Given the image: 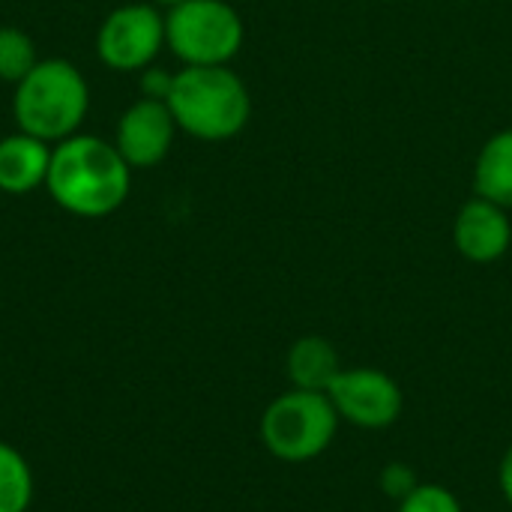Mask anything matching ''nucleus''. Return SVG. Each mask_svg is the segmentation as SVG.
Returning a JSON list of instances; mask_svg holds the SVG:
<instances>
[{
    "instance_id": "nucleus-17",
    "label": "nucleus",
    "mask_w": 512,
    "mask_h": 512,
    "mask_svg": "<svg viewBox=\"0 0 512 512\" xmlns=\"http://www.w3.org/2000/svg\"><path fill=\"white\" fill-rule=\"evenodd\" d=\"M171 81H174V75H165L162 69H144V75H141V93L147 96V99H168V90H171Z\"/></svg>"
},
{
    "instance_id": "nucleus-9",
    "label": "nucleus",
    "mask_w": 512,
    "mask_h": 512,
    "mask_svg": "<svg viewBox=\"0 0 512 512\" xmlns=\"http://www.w3.org/2000/svg\"><path fill=\"white\" fill-rule=\"evenodd\" d=\"M456 252L471 264H495L510 252L512 222L507 207L492 204L480 195L465 201L453 219Z\"/></svg>"
},
{
    "instance_id": "nucleus-11",
    "label": "nucleus",
    "mask_w": 512,
    "mask_h": 512,
    "mask_svg": "<svg viewBox=\"0 0 512 512\" xmlns=\"http://www.w3.org/2000/svg\"><path fill=\"white\" fill-rule=\"evenodd\" d=\"M342 369L345 366L339 360L336 345L330 339H324V336H303V339H297L288 348V357H285L288 381L297 390L327 393Z\"/></svg>"
},
{
    "instance_id": "nucleus-2",
    "label": "nucleus",
    "mask_w": 512,
    "mask_h": 512,
    "mask_svg": "<svg viewBox=\"0 0 512 512\" xmlns=\"http://www.w3.org/2000/svg\"><path fill=\"white\" fill-rule=\"evenodd\" d=\"M165 105L177 129L201 141H228L252 117L249 87L228 66H183L174 72Z\"/></svg>"
},
{
    "instance_id": "nucleus-6",
    "label": "nucleus",
    "mask_w": 512,
    "mask_h": 512,
    "mask_svg": "<svg viewBox=\"0 0 512 512\" xmlns=\"http://www.w3.org/2000/svg\"><path fill=\"white\" fill-rule=\"evenodd\" d=\"M162 48L165 15L153 3L117 6L96 33V54L114 72H144Z\"/></svg>"
},
{
    "instance_id": "nucleus-13",
    "label": "nucleus",
    "mask_w": 512,
    "mask_h": 512,
    "mask_svg": "<svg viewBox=\"0 0 512 512\" xmlns=\"http://www.w3.org/2000/svg\"><path fill=\"white\" fill-rule=\"evenodd\" d=\"M33 501V471L27 459L0 441V512H27Z\"/></svg>"
},
{
    "instance_id": "nucleus-4",
    "label": "nucleus",
    "mask_w": 512,
    "mask_h": 512,
    "mask_svg": "<svg viewBox=\"0 0 512 512\" xmlns=\"http://www.w3.org/2000/svg\"><path fill=\"white\" fill-rule=\"evenodd\" d=\"M339 411L327 393L297 390L276 396L261 414V441L279 462H312L330 450L339 432Z\"/></svg>"
},
{
    "instance_id": "nucleus-15",
    "label": "nucleus",
    "mask_w": 512,
    "mask_h": 512,
    "mask_svg": "<svg viewBox=\"0 0 512 512\" xmlns=\"http://www.w3.org/2000/svg\"><path fill=\"white\" fill-rule=\"evenodd\" d=\"M399 512H465L462 501L438 483H420L405 501H399Z\"/></svg>"
},
{
    "instance_id": "nucleus-18",
    "label": "nucleus",
    "mask_w": 512,
    "mask_h": 512,
    "mask_svg": "<svg viewBox=\"0 0 512 512\" xmlns=\"http://www.w3.org/2000/svg\"><path fill=\"white\" fill-rule=\"evenodd\" d=\"M498 486H501L504 501L512 507V447L504 453V459H501V468H498Z\"/></svg>"
},
{
    "instance_id": "nucleus-5",
    "label": "nucleus",
    "mask_w": 512,
    "mask_h": 512,
    "mask_svg": "<svg viewBox=\"0 0 512 512\" xmlns=\"http://www.w3.org/2000/svg\"><path fill=\"white\" fill-rule=\"evenodd\" d=\"M243 36V18L225 0H183L165 15V45L183 66H228Z\"/></svg>"
},
{
    "instance_id": "nucleus-7",
    "label": "nucleus",
    "mask_w": 512,
    "mask_h": 512,
    "mask_svg": "<svg viewBox=\"0 0 512 512\" xmlns=\"http://www.w3.org/2000/svg\"><path fill=\"white\" fill-rule=\"evenodd\" d=\"M327 396L345 423L366 432L390 429L402 417L405 405L402 387L393 381V375L369 366L342 369L339 378L330 384Z\"/></svg>"
},
{
    "instance_id": "nucleus-10",
    "label": "nucleus",
    "mask_w": 512,
    "mask_h": 512,
    "mask_svg": "<svg viewBox=\"0 0 512 512\" xmlns=\"http://www.w3.org/2000/svg\"><path fill=\"white\" fill-rule=\"evenodd\" d=\"M51 165V144L27 132H12L0 138V192L27 195L45 186Z\"/></svg>"
},
{
    "instance_id": "nucleus-3",
    "label": "nucleus",
    "mask_w": 512,
    "mask_h": 512,
    "mask_svg": "<svg viewBox=\"0 0 512 512\" xmlns=\"http://www.w3.org/2000/svg\"><path fill=\"white\" fill-rule=\"evenodd\" d=\"M90 108V90L81 69L69 60H39L18 84L12 96L15 126L51 147L78 135Z\"/></svg>"
},
{
    "instance_id": "nucleus-16",
    "label": "nucleus",
    "mask_w": 512,
    "mask_h": 512,
    "mask_svg": "<svg viewBox=\"0 0 512 512\" xmlns=\"http://www.w3.org/2000/svg\"><path fill=\"white\" fill-rule=\"evenodd\" d=\"M378 486H381V492H384L390 501H405V498L420 486V480H417V474H414L411 465H405V462H390V465H384V471H381V477H378Z\"/></svg>"
},
{
    "instance_id": "nucleus-14",
    "label": "nucleus",
    "mask_w": 512,
    "mask_h": 512,
    "mask_svg": "<svg viewBox=\"0 0 512 512\" xmlns=\"http://www.w3.org/2000/svg\"><path fill=\"white\" fill-rule=\"evenodd\" d=\"M36 63L39 57H36L33 39L18 27L3 24L0 27V81L18 84Z\"/></svg>"
},
{
    "instance_id": "nucleus-12",
    "label": "nucleus",
    "mask_w": 512,
    "mask_h": 512,
    "mask_svg": "<svg viewBox=\"0 0 512 512\" xmlns=\"http://www.w3.org/2000/svg\"><path fill=\"white\" fill-rule=\"evenodd\" d=\"M474 192L492 204L512 207V129L495 132L477 153Z\"/></svg>"
},
{
    "instance_id": "nucleus-8",
    "label": "nucleus",
    "mask_w": 512,
    "mask_h": 512,
    "mask_svg": "<svg viewBox=\"0 0 512 512\" xmlns=\"http://www.w3.org/2000/svg\"><path fill=\"white\" fill-rule=\"evenodd\" d=\"M174 135H177V123L171 108L162 99L141 96L123 111L114 135V147L120 150V156L132 171L153 168L168 156Z\"/></svg>"
},
{
    "instance_id": "nucleus-19",
    "label": "nucleus",
    "mask_w": 512,
    "mask_h": 512,
    "mask_svg": "<svg viewBox=\"0 0 512 512\" xmlns=\"http://www.w3.org/2000/svg\"><path fill=\"white\" fill-rule=\"evenodd\" d=\"M183 0H153V6H162V9H174V6H180Z\"/></svg>"
},
{
    "instance_id": "nucleus-1",
    "label": "nucleus",
    "mask_w": 512,
    "mask_h": 512,
    "mask_svg": "<svg viewBox=\"0 0 512 512\" xmlns=\"http://www.w3.org/2000/svg\"><path fill=\"white\" fill-rule=\"evenodd\" d=\"M132 186V168L114 141L72 135L51 147L45 189L60 210L78 219H105L123 207Z\"/></svg>"
}]
</instances>
